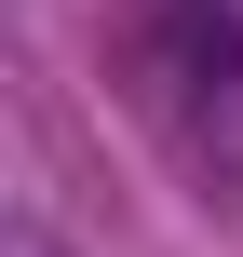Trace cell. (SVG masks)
<instances>
[{
	"mask_svg": "<svg viewBox=\"0 0 243 257\" xmlns=\"http://www.w3.org/2000/svg\"><path fill=\"white\" fill-rule=\"evenodd\" d=\"M135 68H149V108H162L189 149L243 136V0H149Z\"/></svg>",
	"mask_w": 243,
	"mask_h": 257,
	"instance_id": "cell-1",
	"label": "cell"
},
{
	"mask_svg": "<svg viewBox=\"0 0 243 257\" xmlns=\"http://www.w3.org/2000/svg\"><path fill=\"white\" fill-rule=\"evenodd\" d=\"M14 257H54V230H14Z\"/></svg>",
	"mask_w": 243,
	"mask_h": 257,
	"instance_id": "cell-2",
	"label": "cell"
}]
</instances>
